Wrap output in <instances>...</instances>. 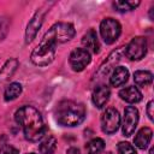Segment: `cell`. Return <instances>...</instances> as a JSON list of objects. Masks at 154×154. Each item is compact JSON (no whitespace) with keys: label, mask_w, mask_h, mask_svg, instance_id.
Returning a JSON list of instances; mask_svg holds the SVG:
<instances>
[{"label":"cell","mask_w":154,"mask_h":154,"mask_svg":"<svg viewBox=\"0 0 154 154\" xmlns=\"http://www.w3.org/2000/svg\"><path fill=\"white\" fill-rule=\"evenodd\" d=\"M138 123V111L134 106H128L124 111V118H123V134L124 136L129 137L135 132V129Z\"/></svg>","instance_id":"obj_10"},{"label":"cell","mask_w":154,"mask_h":154,"mask_svg":"<svg viewBox=\"0 0 154 154\" xmlns=\"http://www.w3.org/2000/svg\"><path fill=\"white\" fill-rule=\"evenodd\" d=\"M82 45L85 51L89 53H99L100 51V43L97 38V34L94 29H89L82 37Z\"/></svg>","instance_id":"obj_13"},{"label":"cell","mask_w":154,"mask_h":154,"mask_svg":"<svg viewBox=\"0 0 154 154\" xmlns=\"http://www.w3.org/2000/svg\"><path fill=\"white\" fill-rule=\"evenodd\" d=\"M152 135H153V131L150 128H142L136 137H135V144L136 147H138L140 149H146L148 147V144L150 143V140H152Z\"/></svg>","instance_id":"obj_17"},{"label":"cell","mask_w":154,"mask_h":154,"mask_svg":"<svg viewBox=\"0 0 154 154\" xmlns=\"http://www.w3.org/2000/svg\"><path fill=\"white\" fill-rule=\"evenodd\" d=\"M128 78H129L128 69H125L123 66H118L113 70V72L109 77V82L113 87H120L128 81Z\"/></svg>","instance_id":"obj_16"},{"label":"cell","mask_w":154,"mask_h":154,"mask_svg":"<svg viewBox=\"0 0 154 154\" xmlns=\"http://www.w3.org/2000/svg\"><path fill=\"white\" fill-rule=\"evenodd\" d=\"M147 114L150 120H153V101H149L147 105Z\"/></svg>","instance_id":"obj_26"},{"label":"cell","mask_w":154,"mask_h":154,"mask_svg":"<svg viewBox=\"0 0 154 154\" xmlns=\"http://www.w3.org/2000/svg\"><path fill=\"white\" fill-rule=\"evenodd\" d=\"M123 54H124V47H119V48H117L116 51H113V52L106 58V60L100 65L99 70L95 72V75H94V77H93V81H100V79H102L103 77H106V76L109 73V71L113 69V66L120 60V58H122Z\"/></svg>","instance_id":"obj_8"},{"label":"cell","mask_w":154,"mask_h":154,"mask_svg":"<svg viewBox=\"0 0 154 154\" xmlns=\"http://www.w3.org/2000/svg\"><path fill=\"white\" fill-rule=\"evenodd\" d=\"M103 148H105V142L102 138H99V137L90 140L85 146L87 154H101Z\"/></svg>","instance_id":"obj_21"},{"label":"cell","mask_w":154,"mask_h":154,"mask_svg":"<svg viewBox=\"0 0 154 154\" xmlns=\"http://www.w3.org/2000/svg\"><path fill=\"white\" fill-rule=\"evenodd\" d=\"M0 154H19V152L17 148H14L10 144H6L0 148Z\"/></svg>","instance_id":"obj_25"},{"label":"cell","mask_w":154,"mask_h":154,"mask_svg":"<svg viewBox=\"0 0 154 154\" xmlns=\"http://www.w3.org/2000/svg\"><path fill=\"white\" fill-rule=\"evenodd\" d=\"M57 45L47 38H42L37 47L32 51L30 59L36 66H47L51 64L55 55Z\"/></svg>","instance_id":"obj_3"},{"label":"cell","mask_w":154,"mask_h":154,"mask_svg":"<svg viewBox=\"0 0 154 154\" xmlns=\"http://www.w3.org/2000/svg\"><path fill=\"white\" fill-rule=\"evenodd\" d=\"M67 154H81V152H79V149L72 147V148H70V149L67 150Z\"/></svg>","instance_id":"obj_27"},{"label":"cell","mask_w":154,"mask_h":154,"mask_svg":"<svg viewBox=\"0 0 154 154\" xmlns=\"http://www.w3.org/2000/svg\"><path fill=\"white\" fill-rule=\"evenodd\" d=\"M16 122L22 126L28 141L36 142L45 136L46 126L40 112L32 106H23L14 114Z\"/></svg>","instance_id":"obj_1"},{"label":"cell","mask_w":154,"mask_h":154,"mask_svg":"<svg viewBox=\"0 0 154 154\" xmlns=\"http://www.w3.org/2000/svg\"><path fill=\"white\" fill-rule=\"evenodd\" d=\"M90 60H91L90 53L88 51H85L84 48H76V49H73L71 52V54H70V58H69L70 66L76 72L83 71L87 67V65H89Z\"/></svg>","instance_id":"obj_9"},{"label":"cell","mask_w":154,"mask_h":154,"mask_svg":"<svg viewBox=\"0 0 154 154\" xmlns=\"http://www.w3.org/2000/svg\"><path fill=\"white\" fill-rule=\"evenodd\" d=\"M22 93V85L17 82L10 83L6 85V89L4 91V99L6 101H12L14 99H17Z\"/></svg>","instance_id":"obj_20"},{"label":"cell","mask_w":154,"mask_h":154,"mask_svg":"<svg viewBox=\"0 0 154 154\" xmlns=\"http://www.w3.org/2000/svg\"><path fill=\"white\" fill-rule=\"evenodd\" d=\"M28 154H35V153H28Z\"/></svg>","instance_id":"obj_28"},{"label":"cell","mask_w":154,"mask_h":154,"mask_svg":"<svg viewBox=\"0 0 154 154\" xmlns=\"http://www.w3.org/2000/svg\"><path fill=\"white\" fill-rule=\"evenodd\" d=\"M147 53V40L143 36L134 37L124 48V54L130 60H141Z\"/></svg>","instance_id":"obj_6"},{"label":"cell","mask_w":154,"mask_h":154,"mask_svg":"<svg viewBox=\"0 0 154 154\" xmlns=\"http://www.w3.org/2000/svg\"><path fill=\"white\" fill-rule=\"evenodd\" d=\"M109 95H111V90L107 85H105V84L96 85V88L93 90V95H91L93 103L97 108H102L107 103Z\"/></svg>","instance_id":"obj_12"},{"label":"cell","mask_w":154,"mask_h":154,"mask_svg":"<svg viewBox=\"0 0 154 154\" xmlns=\"http://www.w3.org/2000/svg\"><path fill=\"white\" fill-rule=\"evenodd\" d=\"M45 13L46 12L43 10H38L32 16V18L29 20V23L26 25V30H25V42L26 43H30L35 38L36 34L38 32V30H40V28H41V25L43 23Z\"/></svg>","instance_id":"obj_11"},{"label":"cell","mask_w":154,"mask_h":154,"mask_svg":"<svg viewBox=\"0 0 154 154\" xmlns=\"http://www.w3.org/2000/svg\"><path fill=\"white\" fill-rule=\"evenodd\" d=\"M87 111L83 103L64 100L57 105L55 119L63 126H77L85 118Z\"/></svg>","instance_id":"obj_2"},{"label":"cell","mask_w":154,"mask_h":154,"mask_svg":"<svg viewBox=\"0 0 154 154\" xmlns=\"http://www.w3.org/2000/svg\"><path fill=\"white\" fill-rule=\"evenodd\" d=\"M117 149L118 154H137L136 149L128 142H119Z\"/></svg>","instance_id":"obj_23"},{"label":"cell","mask_w":154,"mask_h":154,"mask_svg":"<svg viewBox=\"0 0 154 154\" xmlns=\"http://www.w3.org/2000/svg\"><path fill=\"white\" fill-rule=\"evenodd\" d=\"M18 67V60L12 58V59H8L5 65L1 67L0 70V88H2L7 82L8 79L13 76V73L16 72Z\"/></svg>","instance_id":"obj_14"},{"label":"cell","mask_w":154,"mask_h":154,"mask_svg":"<svg viewBox=\"0 0 154 154\" xmlns=\"http://www.w3.org/2000/svg\"><path fill=\"white\" fill-rule=\"evenodd\" d=\"M134 81L138 87H147L153 81V75L150 71L138 70L134 73Z\"/></svg>","instance_id":"obj_19"},{"label":"cell","mask_w":154,"mask_h":154,"mask_svg":"<svg viewBox=\"0 0 154 154\" xmlns=\"http://www.w3.org/2000/svg\"><path fill=\"white\" fill-rule=\"evenodd\" d=\"M120 32H122V26L119 22L113 18H105L100 24L101 37L107 45L116 42L120 36Z\"/></svg>","instance_id":"obj_5"},{"label":"cell","mask_w":154,"mask_h":154,"mask_svg":"<svg viewBox=\"0 0 154 154\" xmlns=\"http://www.w3.org/2000/svg\"><path fill=\"white\" fill-rule=\"evenodd\" d=\"M7 29H8V22L5 18H0V40L5 37Z\"/></svg>","instance_id":"obj_24"},{"label":"cell","mask_w":154,"mask_h":154,"mask_svg":"<svg viewBox=\"0 0 154 154\" xmlns=\"http://www.w3.org/2000/svg\"><path fill=\"white\" fill-rule=\"evenodd\" d=\"M119 126H120L119 112L113 107L107 108L102 113V117H101V129H102V131L107 135H111V134H114L119 129Z\"/></svg>","instance_id":"obj_7"},{"label":"cell","mask_w":154,"mask_h":154,"mask_svg":"<svg viewBox=\"0 0 154 154\" xmlns=\"http://www.w3.org/2000/svg\"><path fill=\"white\" fill-rule=\"evenodd\" d=\"M140 5V1H125V0H119V1H114L113 2V7L119 11V12H128V11H132L135 10L137 6Z\"/></svg>","instance_id":"obj_22"},{"label":"cell","mask_w":154,"mask_h":154,"mask_svg":"<svg viewBox=\"0 0 154 154\" xmlns=\"http://www.w3.org/2000/svg\"><path fill=\"white\" fill-rule=\"evenodd\" d=\"M76 31H75V26L71 23H64V22H59L55 23L54 25L51 26V29L45 34V38L54 42L55 45L58 43H64L70 41L73 36H75Z\"/></svg>","instance_id":"obj_4"},{"label":"cell","mask_w":154,"mask_h":154,"mask_svg":"<svg viewBox=\"0 0 154 154\" xmlns=\"http://www.w3.org/2000/svg\"><path fill=\"white\" fill-rule=\"evenodd\" d=\"M43 140L41 141L38 146V150L41 154H53L57 149V140L54 136L48 135L46 137H42Z\"/></svg>","instance_id":"obj_18"},{"label":"cell","mask_w":154,"mask_h":154,"mask_svg":"<svg viewBox=\"0 0 154 154\" xmlns=\"http://www.w3.org/2000/svg\"><path fill=\"white\" fill-rule=\"evenodd\" d=\"M119 96L122 100L129 103H136L142 100V93L136 87H126L119 91Z\"/></svg>","instance_id":"obj_15"}]
</instances>
